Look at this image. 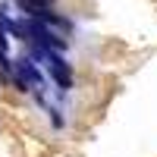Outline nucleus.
Here are the masks:
<instances>
[{
	"label": "nucleus",
	"mask_w": 157,
	"mask_h": 157,
	"mask_svg": "<svg viewBox=\"0 0 157 157\" xmlns=\"http://www.w3.org/2000/svg\"><path fill=\"white\" fill-rule=\"evenodd\" d=\"M32 57L47 63V72H50L54 85L63 91V94L75 88V72H72V66L66 63V57H63V54H57V50H32Z\"/></svg>",
	"instance_id": "1"
}]
</instances>
